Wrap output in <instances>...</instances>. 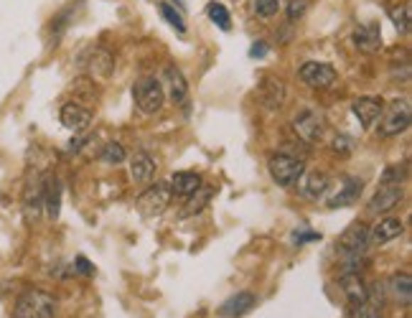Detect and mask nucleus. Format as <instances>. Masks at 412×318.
Listing matches in <instances>:
<instances>
[{
	"instance_id": "f257e3e1",
	"label": "nucleus",
	"mask_w": 412,
	"mask_h": 318,
	"mask_svg": "<svg viewBox=\"0 0 412 318\" xmlns=\"http://www.w3.org/2000/svg\"><path fill=\"white\" fill-rule=\"evenodd\" d=\"M367 247H369V229H367L362 221H354V224L336 239V252H339V257L346 263L344 273H357L354 265L362 263Z\"/></svg>"
},
{
	"instance_id": "f03ea898",
	"label": "nucleus",
	"mask_w": 412,
	"mask_h": 318,
	"mask_svg": "<svg viewBox=\"0 0 412 318\" xmlns=\"http://www.w3.org/2000/svg\"><path fill=\"white\" fill-rule=\"evenodd\" d=\"M56 316V298L46 290L31 287L18 295L13 306V318H54Z\"/></svg>"
},
{
	"instance_id": "7ed1b4c3",
	"label": "nucleus",
	"mask_w": 412,
	"mask_h": 318,
	"mask_svg": "<svg viewBox=\"0 0 412 318\" xmlns=\"http://www.w3.org/2000/svg\"><path fill=\"white\" fill-rule=\"evenodd\" d=\"M376 133L382 138H397L402 135L412 123V104L410 99H394V102L384 104L382 117L376 120Z\"/></svg>"
},
{
	"instance_id": "20e7f679",
	"label": "nucleus",
	"mask_w": 412,
	"mask_h": 318,
	"mask_svg": "<svg viewBox=\"0 0 412 318\" xmlns=\"http://www.w3.org/2000/svg\"><path fill=\"white\" fill-rule=\"evenodd\" d=\"M267 171H270V178H273L275 184L283 186V189H291V186L298 184V178L303 176L305 163L300 155L275 153L267 158Z\"/></svg>"
},
{
	"instance_id": "39448f33",
	"label": "nucleus",
	"mask_w": 412,
	"mask_h": 318,
	"mask_svg": "<svg viewBox=\"0 0 412 318\" xmlns=\"http://www.w3.org/2000/svg\"><path fill=\"white\" fill-rule=\"evenodd\" d=\"M133 99H135V107L143 115H156V112H161V107L166 102L161 80H156V77H143V80H138L133 87Z\"/></svg>"
},
{
	"instance_id": "423d86ee",
	"label": "nucleus",
	"mask_w": 412,
	"mask_h": 318,
	"mask_svg": "<svg viewBox=\"0 0 412 318\" xmlns=\"http://www.w3.org/2000/svg\"><path fill=\"white\" fill-rule=\"evenodd\" d=\"M170 202H173V191H170L168 181H158L156 186H151L146 194L140 196L138 207L146 216H158L170 207Z\"/></svg>"
},
{
	"instance_id": "0eeeda50",
	"label": "nucleus",
	"mask_w": 412,
	"mask_h": 318,
	"mask_svg": "<svg viewBox=\"0 0 412 318\" xmlns=\"http://www.w3.org/2000/svg\"><path fill=\"white\" fill-rule=\"evenodd\" d=\"M293 130H296L298 138H300L303 143H308V146L318 143L323 138V117H321V112L310 110V107L300 110L296 117H293Z\"/></svg>"
},
{
	"instance_id": "6e6552de",
	"label": "nucleus",
	"mask_w": 412,
	"mask_h": 318,
	"mask_svg": "<svg viewBox=\"0 0 412 318\" xmlns=\"http://www.w3.org/2000/svg\"><path fill=\"white\" fill-rule=\"evenodd\" d=\"M298 74H300L303 84L313 87V89H328L339 80V72L326 62H305L303 67L298 69Z\"/></svg>"
},
{
	"instance_id": "1a4fd4ad",
	"label": "nucleus",
	"mask_w": 412,
	"mask_h": 318,
	"mask_svg": "<svg viewBox=\"0 0 412 318\" xmlns=\"http://www.w3.org/2000/svg\"><path fill=\"white\" fill-rule=\"evenodd\" d=\"M257 99H260V104L265 107V110L275 112L280 110L285 104V99H288V87H285V82L280 80V77H262L260 84H257Z\"/></svg>"
},
{
	"instance_id": "9d476101",
	"label": "nucleus",
	"mask_w": 412,
	"mask_h": 318,
	"mask_svg": "<svg viewBox=\"0 0 412 318\" xmlns=\"http://www.w3.org/2000/svg\"><path fill=\"white\" fill-rule=\"evenodd\" d=\"M161 84H163V94H168V99L176 104V107H183V104L188 102V82L178 67L168 64V67L163 69V82H161Z\"/></svg>"
},
{
	"instance_id": "9b49d317",
	"label": "nucleus",
	"mask_w": 412,
	"mask_h": 318,
	"mask_svg": "<svg viewBox=\"0 0 412 318\" xmlns=\"http://www.w3.org/2000/svg\"><path fill=\"white\" fill-rule=\"evenodd\" d=\"M402 184H382L379 186V191H376L374 196H372V202H369V214L374 216H382V214H389L392 209L400 207L402 202Z\"/></svg>"
},
{
	"instance_id": "f8f14e48",
	"label": "nucleus",
	"mask_w": 412,
	"mask_h": 318,
	"mask_svg": "<svg viewBox=\"0 0 412 318\" xmlns=\"http://www.w3.org/2000/svg\"><path fill=\"white\" fill-rule=\"evenodd\" d=\"M87 74L94 82H107L115 74V54L109 49H92L87 56Z\"/></svg>"
},
{
	"instance_id": "ddd939ff",
	"label": "nucleus",
	"mask_w": 412,
	"mask_h": 318,
	"mask_svg": "<svg viewBox=\"0 0 412 318\" xmlns=\"http://www.w3.org/2000/svg\"><path fill=\"white\" fill-rule=\"evenodd\" d=\"M156 158H153L148 150H135L133 155H130L128 160V171H130V181H133L135 186H146L153 181V176H156Z\"/></svg>"
},
{
	"instance_id": "4468645a",
	"label": "nucleus",
	"mask_w": 412,
	"mask_h": 318,
	"mask_svg": "<svg viewBox=\"0 0 412 318\" xmlns=\"http://www.w3.org/2000/svg\"><path fill=\"white\" fill-rule=\"evenodd\" d=\"M298 191L303 199L308 202H318L321 196H326L328 186H331V178L326 171H303V176L298 178Z\"/></svg>"
},
{
	"instance_id": "2eb2a0df",
	"label": "nucleus",
	"mask_w": 412,
	"mask_h": 318,
	"mask_svg": "<svg viewBox=\"0 0 412 318\" xmlns=\"http://www.w3.org/2000/svg\"><path fill=\"white\" fill-rule=\"evenodd\" d=\"M384 99L382 97H357L352 102V112L357 115V120L362 123L364 130H372L374 123L382 117Z\"/></svg>"
},
{
	"instance_id": "dca6fc26",
	"label": "nucleus",
	"mask_w": 412,
	"mask_h": 318,
	"mask_svg": "<svg viewBox=\"0 0 412 318\" xmlns=\"http://www.w3.org/2000/svg\"><path fill=\"white\" fill-rule=\"evenodd\" d=\"M402 232H405V221L402 219H397V216H379V221L372 226L369 232V245L382 247L387 242H392V239L402 237Z\"/></svg>"
},
{
	"instance_id": "f3484780",
	"label": "nucleus",
	"mask_w": 412,
	"mask_h": 318,
	"mask_svg": "<svg viewBox=\"0 0 412 318\" xmlns=\"http://www.w3.org/2000/svg\"><path fill=\"white\" fill-rule=\"evenodd\" d=\"M59 117H61V125L77 135L90 130V125H92V110H87L85 104H79V102H67L61 107Z\"/></svg>"
},
{
	"instance_id": "a211bd4d",
	"label": "nucleus",
	"mask_w": 412,
	"mask_h": 318,
	"mask_svg": "<svg viewBox=\"0 0 412 318\" xmlns=\"http://www.w3.org/2000/svg\"><path fill=\"white\" fill-rule=\"evenodd\" d=\"M354 46L364 54H376L382 49V28L379 23H364L354 31Z\"/></svg>"
},
{
	"instance_id": "6ab92c4d",
	"label": "nucleus",
	"mask_w": 412,
	"mask_h": 318,
	"mask_svg": "<svg viewBox=\"0 0 412 318\" xmlns=\"http://www.w3.org/2000/svg\"><path fill=\"white\" fill-rule=\"evenodd\" d=\"M255 306H257L255 295L247 293V290H242V293L232 295L229 300H224V303H222V308H219V316H222V318H242L244 313H249Z\"/></svg>"
},
{
	"instance_id": "aec40b11",
	"label": "nucleus",
	"mask_w": 412,
	"mask_h": 318,
	"mask_svg": "<svg viewBox=\"0 0 412 318\" xmlns=\"http://www.w3.org/2000/svg\"><path fill=\"white\" fill-rule=\"evenodd\" d=\"M341 287H344L346 298H349V303H352L354 308H359L362 303L369 300V287L364 285L359 273H344V275H341Z\"/></svg>"
},
{
	"instance_id": "412c9836",
	"label": "nucleus",
	"mask_w": 412,
	"mask_h": 318,
	"mask_svg": "<svg viewBox=\"0 0 412 318\" xmlns=\"http://www.w3.org/2000/svg\"><path fill=\"white\" fill-rule=\"evenodd\" d=\"M23 204H26V214L28 219H36L38 212L43 207V181L38 176H33L26 186V196H23Z\"/></svg>"
},
{
	"instance_id": "4be33fe9",
	"label": "nucleus",
	"mask_w": 412,
	"mask_h": 318,
	"mask_svg": "<svg viewBox=\"0 0 412 318\" xmlns=\"http://www.w3.org/2000/svg\"><path fill=\"white\" fill-rule=\"evenodd\" d=\"M168 186L176 196H183V199H186V196H191L201 186V176L194 171H178L170 176Z\"/></svg>"
},
{
	"instance_id": "5701e85b",
	"label": "nucleus",
	"mask_w": 412,
	"mask_h": 318,
	"mask_svg": "<svg viewBox=\"0 0 412 318\" xmlns=\"http://www.w3.org/2000/svg\"><path fill=\"white\" fill-rule=\"evenodd\" d=\"M364 184L362 178H346V184L341 186V191L336 196H331L328 199V207L331 209H339V207H352L354 202L359 199V194H362Z\"/></svg>"
},
{
	"instance_id": "b1692460",
	"label": "nucleus",
	"mask_w": 412,
	"mask_h": 318,
	"mask_svg": "<svg viewBox=\"0 0 412 318\" xmlns=\"http://www.w3.org/2000/svg\"><path fill=\"white\" fill-rule=\"evenodd\" d=\"M43 207L49 209V216L56 219L61 209V181L56 176L43 178Z\"/></svg>"
},
{
	"instance_id": "393cba45",
	"label": "nucleus",
	"mask_w": 412,
	"mask_h": 318,
	"mask_svg": "<svg viewBox=\"0 0 412 318\" xmlns=\"http://www.w3.org/2000/svg\"><path fill=\"white\" fill-rule=\"evenodd\" d=\"M389 293H392V298L397 300L400 306H410V300H412L410 273H397V275H392V280H389Z\"/></svg>"
},
{
	"instance_id": "a878e982",
	"label": "nucleus",
	"mask_w": 412,
	"mask_h": 318,
	"mask_svg": "<svg viewBox=\"0 0 412 318\" xmlns=\"http://www.w3.org/2000/svg\"><path fill=\"white\" fill-rule=\"evenodd\" d=\"M212 196H214V189H209V186H204V184H201L199 189L194 191V194H191V196H186L188 202H186V207H183L181 216H194V214H199L201 209H204L206 204L212 202Z\"/></svg>"
},
{
	"instance_id": "bb28decb",
	"label": "nucleus",
	"mask_w": 412,
	"mask_h": 318,
	"mask_svg": "<svg viewBox=\"0 0 412 318\" xmlns=\"http://www.w3.org/2000/svg\"><path fill=\"white\" fill-rule=\"evenodd\" d=\"M387 16L394 23V28L400 33L410 31V21H412V6L410 3H394V6H387Z\"/></svg>"
},
{
	"instance_id": "cd10ccee",
	"label": "nucleus",
	"mask_w": 412,
	"mask_h": 318,
	"mask_svg": "<svg viewBox=\"0 0 412 318\" xmlns=\"http://www.w3.org/2000/svg\"><path fill=\"white\" fill-rule=\"evenodd\" d=\"M206 16H209V21H212V23H217L222 31H229V28H232V16H229V11H227L224 3H217V0H212V3L206 6Z\"/></svg>"
},
{
	"instance_id": "c85d7f7f",
	"label": "nucleus",
	"mask_w": 412,
	"mask_h": 318,
	"mask_svg": "<svg viewBox=\"0 0 412 318\" xmlns=\"http://www.w3.org/2000/svg\"><path fill=\"white\" fill-rule=\"evenodd\" d=\"M99 158H102V163L107 165H122L125 160H128V153H125V148H122V143L117 141H109L104 143L102 153H99Z\"/></svg>"
},
{
	"instance_id": "c756f323",
	"label": "nucleus",
	"mask_w": 412,
	"mask_h": 318,
	"mask_svg": "<svg viewBox=\"0 0 412 318\" xmlns=\"http://www.w3.org/2000/svg\"><path fill=\"white\" fill-rule=\"evenodd\" d=\"M252 11H255L257 18L273 21L280 13V0H255V3H252Z\"/></svg>"
},
{
	"instance_id": "7c9ffc66",
	"label": "nucleus",
	"mask_w": 412,
	"mask_h": 318,
	"mask_svg": "<svg viewBox=\"0 0 412 318\" xmlns=\"http://www.w3.org/2000/svg\"><path fill=\"white\" fill-rule=\"evenodd\" d=\"M158 11H161V16H163L166 21H168L176 31H181V33H186V23H183V16L176 11L173 6H168V3H158Z\"/></svg>"
},
{
	"instance_id": "2f4dec72",
	"label": "nucleus",
	"mask_w": 412,
	"mask_h": 318,
	"mask_svg": "<svg viewBox=\"0 0 412 318\" xmlns=\"http://www.w3.org/2000/svg\"><path fill=\"white\" fill-rule=\"evenodd\" d=\"M305 11H308V3L305 0H291L288 3V18L291 21H300L305 16Z\"/></svg>"
},
{
	"instance_id": "473e14b6",
	"label": "nucleus",
	"mask_w": 412,
	"mask_h": 318,
	"mask_svg": "<svg viewBox=\"0 0 412 318\" xmlns=\"http://www.w3.org/2000/svg\"><path fill=\"white\" fill-rule=\"evenodd\" d=\"M354 150V141L349 135H336L334 138V153L339 155H349Z\"/></svg>"
},
{
	"instance_id": "72a5a7b5",
	"label": "nucleus",
	"mask_w": 412,
	"mask_h": 318,
	"mask_svg": "<svg viewBox=\"0 0 412 318\" xmlns=\"http://www.w3.org/2000/svg\"><path fill=\"white\" fill-rule=\"evenodd\" d=\"M293 245H305V242H315V239H321V234L318 232H308V229H296V232L291 234Z\"/></svg>"
},
{
	"instance_id": "f704fd0d",
	"label": "nucleus",
	"mask_w": 412,
	"mask_h": 318,
	"mask_svg": "<svg viewBox=\"0 0 412 318\" xmlns=\"http://www.w3.org/2000/svg\"><path fill=\"white\" fill-rule=\"evenodd\" d=\"M359 318H382V311H379V306H374V303H362L359 306Z\"/></svg>"
},
{
	"instance_id": "c9c22d12",
	"label": "nucleus",
	"mask_w": 412,
	"mask_h": 318,
	"mask_svg": "<svg viewBox=\"0 0 412 318\" xmlns=\"http://www.w3.org/2000/svg\"><path fill=\"white\" fill-rule=\"evenodd\" d=\"M74 270H77V273H85V275H94V265H92L85 255H79L77 260H74Z\"/></svg>"
},
{
	"instance_id": "e433bc0d",
	"label": "nucleus",
	"mask_w": 412,
	"mask_h": 318,
	"mask_svg": "<svg viewBox=\"0 0 412 318\" xmlns=\"http://www.w3.org/2000/svg\"><path fill=\"white\" fill-rule=\"evenodd\" d=\"M249 56H252V59H262V56H267V43L255 41L252 43V49H249Z\"/></svg>"
},
{
	"instance_id": "4c0bfd02",
	"label": "nucleus",
	"mask_w": 412,
	"mask_h": 318,
	"mask_svg": "<svg viewBox=\"0 0 412 318\" xmlns=\"http://www.w3.org/2000/svg\"><path fill=\"white\" fill-rule=\"evenodd\" d=\"M173 3H176L178 8H183V6H186V0H173Z\"/></svg>"
},
{
	"instance_id": "58836bf2",
	"label": "nucleus",
	"mask_w": 412,
	"mask_h": 318,
	"mask_svg": "<svg viewBox=\"0 0 412 318\" xmlns=\"http://www.w3.org/2000/svg\"><path fill=\"white\" fill-rule=\"evenodd\" d=\"M234 3H239V0H234Z\"/></svg>"
}]
</instances>
